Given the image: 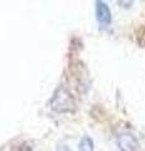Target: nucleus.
I'll use <instances>...</instances> for the list:
<instances>
[{"instance_id": "obj_1", "label": "nucleus", "mask_w": 145, "mask_h": 151, "mask_svg": "<svg viewBox=\"0 0 145 151\" xmlns=\"http://www.w3.org/2000/svg\"><path fill=\"white\" fill-rule=\"evenodd\" d=\"M50 106L57 112H69L74 110V98L64 86H61L56 91L50 101Z\"/></svg>"}, {"instance_id": "obj_2", "label": "nucleus", "mask_w": 145, "mask_h": 151, "mask_svg": "<svg viewBox=\"0 0 145 151\" xmlns=\"http://www.w3.org/2000/svg\"><path fill=\"white\" fill-rule=\"evenodd\" d=\"M118 145L121 151H136L139 144L136 139L130 134H121L118 137Z\"/></svg>"}, {"instance_id": "obj_3", "label": "nucleus", "mask_w": 145, "mask_h": 151, "mask_svg": "<svg viewBox=\"0 0 145 151\" xmlns=\"http://www.w3.org/2000/svg\"><path fill=\"white\" fill-rule=\"evenodd\" d=\"M96 18L102 25H109L111 23V10L106 3L96 1Z\"/></svg>"}, {"instance_id": "obj_4", "label": "nucleus", "mask_w": 145, "mask_h": 151, "mask_svg": "<svg viewBox=\"0 0 145 151\" xmlns=\"http://www.w3.org/2000/svg\"><path fill=\"white\" fill-rule=\"evenodd\" d=\"M78 151H95V147H93V141L90 136H82V139L79 140L78 144Z\"/></svg>"}, {"instance_id": "obj_5", "label": "nucleus", "mask_w": 145, "mask_h": 151, "mask_svg": "<svg viewBox=\"0 0 145 151\" xmlns=\"http://www.w3.org/2000/svg\"><path fill=\"white\" fill-rule=\"evenodd\" d=\"M12 151H33V150H32V147L28 144L22 142V144L14 145L12 147Z\"/></svg>"}, {"instance_id": "obj_6", "label": "nucleus", "mask_w": 145, "mask_h": 151, "mask_svg": "<svg viewBox=\"0 0 145 151\" xmlns=\"http://www.w3.org/2000/svg\"><path fill=\"white\" fill-rule=\"evenodd\" d=\"M57 151H71V149H69V147H68V146L61 145V146H58V149H57Z\"/></svg>"}]
</instances>
